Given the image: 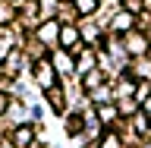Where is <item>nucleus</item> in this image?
<instances>
[{"label":"nucleus","instance_id":"nucleus-1","mask_svg":"<svg viewBox=\"0 0 151 148\" xmlns=\"http://www.w3.org/2000/svg\"><path fill=\"white\" fill-rule=\"evenodd\" d=\"M76 6H79V13H91V9H94V0H76Z\"/></svg>","mask_w":151,"mask_h":148},{"label":"nucleus","instance_id":"nucleus-2","mask_svg":"<svg viewBox=\"0 0 151 148\" xmlns=\"http://www.w3.org/2000/svg\"><path fill=\"white\" fill-rule=\"evenodd\" d=\"M132 25V16H116V28H129Z\"/></svg>","mask_w":151,"mask_h":148},{"label":"nucleus","instance_id":"nucleus-3","mask_svg":"<svg viewBox=\"0 0 151 148\" xmlns=\"http://www.w3.org/2000/svg\"><path fill=\"white\" fill-rule=\"evenodd\" d=\"M63 41H66V44H73V41H76V32H73V28H66V32H63Z\"/></svg>","mask_w":151,"mask_h":148},{"label":"nucleus","instance_id":"nucleus-4","mask_svg":"<svg viewBox=\"0 0 151 148\" xmlns=\"http://www.w3.org/2000/svg\"><path fill=\"white\" fill-rule=\"evenodd\" d=\"M16 139H19V142H28V139H32V132H28V129H19Z\"/></svg>","mask_w":151,"mask_h":148}]
</instances>
